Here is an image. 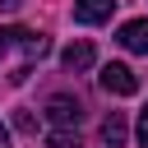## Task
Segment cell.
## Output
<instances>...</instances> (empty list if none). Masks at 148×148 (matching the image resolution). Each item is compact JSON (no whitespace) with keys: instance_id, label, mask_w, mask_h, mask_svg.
Instances as JSON below:
<instances>
[{"instance_id":"cell-1","label":"cell","mask_w":148,"mask_h":148,"mask_svg":"<svg viewBox=\"0 0 148 148\" xmlns=\"http://www.w3.org/2000/svg\"><path fill=\"white\" fill-rule=\"evenodd\" d=\"M46 51H51V37H42V32H32V28H0V60L23 56V60H18V74H14V83H23V79H28V69H32V60H42Z\"/></svg>"},{"instance_id":"cell-2","label":"cell","mask_w":148,"mask_h":148,"mask_svg":"<svg viewBox=\"0 0 148 148\" xmlns=\"http://www.w3.org/2000/svg\"><path fill=\"white\" fill-rule=\"evenodd\" d=\"M102 88H106L111 97H134V92H139V74H134L130 65L111 60V65L102 69Z\"/></svg>"},{"instance_id":"cell-3","label":"cell","mask_w":148,"mask_h":148,"mask_svg":"<svg viewBox=\"0 0 148 148\" xmlns=\"http://www.w3.org/2000/svg\"><path fill=\"white\" fill-rule=\"evenodd\" d=\"M46 120H51V125H60V130H65V125H79V120H83V106H79L74 97H65V92H60V97H51V102H46Z\"/></svg>"},{"instance_id":"cell-4","label":"cell","mask_w":148,"mask_h":148,"mask_svg":"<svg viewBox=\"0 0 148 148\" xmlns=\"http://www.w3.org/2000/svg\"><path fill=\"white\" fill-rule=\"evenodd\" d=\"M116 42H120L125 51H134V56H148V18H130V23H120Z\"/></svg>"},{"instance_id":"cell-5","label":"cell","mask_w":148,"mask_h":148,"mask_svg":"<svg viewBox=\"0 0 148 148\" xmlns=\"http://www.w3.org/2000/svg\"><path fill=\"white\" fill-rule=\"evenodd\" d=\"M116 14V0H74V23H106Z\"/></svg>"},{"instance_id":"cell-6","label":"cell","mask_w":148,"mask_h":148,"mask_svg":"<svg viewBox=\"0 0 148 148\" xmlns=\"http://www.w3.org/2000/svg\"><path fill=\"white\" fill-rule=\"evenodd\" d=\"M60 65H65L69 74L88 69V65H92V42H69V46L60 51Z\"/></svg>"},{"instance_id":"cell-7","label":"cell","mask_w":148,"mask_h":148,"mask_svg":"<svg viewBox=\"0 0 148 148\" xmlns=\"http://www.w3.org/2000/svg\"><path fill=\"white\" fill-rule=\"evenodd\" d=\"M102 139H106L111 148H120V143H125V116H120V111H111V116L102 120Z\"/></svg>"},{"instance_id":"cell-8","label":"cell","mask_w":148,"mask_h":148,"mask_svg":"<svg viewBox=\"0 0 148 148\" xmlns=\"http://www.w3.org/2000/svg\"><path fill=\"white\" fill-rule=\"evenodd\" d=\"M46 148H83V143H79V134H69V130H56V134L46 139Z\"/></svg>"},{"instance_id":"cell-9","label":"cell","mask_w":148,"mask_h":148,"mask_svg":"<svg viewBox=\"0 0 148 148\" xmlns=\"http://www.w3.org/2000/svg\"><path fill=\"white\" fill-rule=\"evenodd\" d=\"M14 125H18L23 134H32V130H37V120H32V111H14Z\"/></svg>"},{"instance_id":"cell-10","label":"cell","mask_w":148,"mask_h":148,"mask_svg":"<svg viewBox=\"0 0 148 148\" xmlns=\"http://www.w3.org/2000/svg\"><path fill=\"white\" fill-rule=\"evenodd\" d=\"M139 143H143V148H148V106H143V111H139Z\"/></svg>"},{"instance_id":"cell-11","label":"cell","mask_w":148,"mask_h":148,"mask_svg":"<svg viewBox=\"0 0 148 148\" xmlns=\"http://www.w3.org/2000/svg\"><path fill=\"white\" fill-rule=\"evenodd\" d=\"M18 5L23 0H0V14H18Z\"/></svg>"},{"instance_id":"cell-12","label":"cell","mask_w":148,"mask_h":148,"mask_svg":"<svg viewBox=\"0 0 148 148\" xmlns=\"http://www.w3.org/2000/svg\"><path fill=\"white\" fill-rule=\"evenodd\" d=\"M0 148H9V130L5 125H0Z\"/></svg>"}]
</instances>
